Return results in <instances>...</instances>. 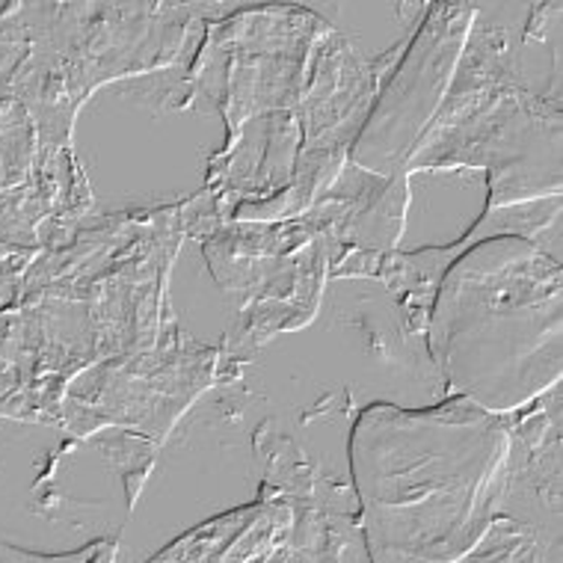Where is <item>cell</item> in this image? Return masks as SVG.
<instances>
[{
    "label": "cell",
    "mask_w": 563,
    "mask_h": 563,
    "mask_svg": "<svg viewBox=\"0 0 563 563\" xmlns=\"http://www.w3.org/2000/svg\"><path fill=\"white\" fill-rule=\"evenodd\" d=\"M510 439L466 398L430 409L371 404L350 433L371 563H456L505 496Z\"/></svg>",
    "instance_id": "obj_1"
},
{
    "label": "cell",
    "mask_w": 563,
    "mask_h": 563,
    "mask_svg": "<svg viewBox=\"0 0 563 563\" xmlns=\"http://www.w3.org/2000/svg\"><path fill=\"white\" fill-rule=\"evenodd\" d=\"M561 262L501 232L463 253L439 285L428 347L456 398L510 412L561 379Z\"/></svg>",
    "instance_id": "obj_2"
},
{
    "label": "cell",
    "mask_w": 563,
    "mask_h": 563,
    "mask_svg": "<svg viewBox=\"0 0 563 563\" xmlns=\"http://www.w3.org/2000/svg\"><path fill=\"white\" fill-rule=\"evenodd\" d=\"M0 563H92L89 552L80 554H33L0 540Z\"/></svg>",
    "instance_id": "obj_3"
}]
</instances>
